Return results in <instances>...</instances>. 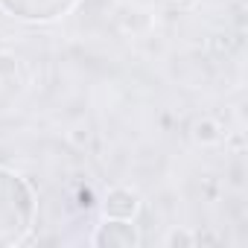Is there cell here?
<instances>
[{"label": "cell", "instance_id": "obj_4", "mask_svg": "<svg viewBox=\"0 0 248 248\" xmlns=\"http://www.w3.org/2000/svg\"><path fill=\"white\" fill-rule=\"evenodd\" d=\"M135 207H138V199L129 190H114L105 199V213L108 216H117V219H129L135 213Z\"/></svg>", "mask_w": 248, "mask_h": 248}, {"label": "cell", "instance_id": "obj_3", "mask_svg": "<svg viewBox=\"0 0 248 248\" xmlns=\"http://www.w3.org/2000/svg\"><path fill=\"white\" fill-rule=\"evenodd\" d=\"M138 236L132 231V225H123V222H111L102 225V231L96 233V245L102 248H123V245H135Z\"/></svg>", "mask_w": 248, "mask_h": 248}, {"label": "cell", "instance_id": "obj_2", "mask_svg": "<svg viewBox=\"0 0 248 248\" xmlns=\"http://www.w3.org/2000/svg\"><path fill=\"white\" fill-rule=\"evenodd\" d=\"M76 0H0L9 15L24 18V21H53L64 15Z\"/></svg>", "mask_w": 248, "mask_h": 248}, {"label": "cell", "instance_id": "obj_1", "mask_svg": "<svg viewBox=\"0 0 248 248\" xmlns=\"http://www.w3.org/2000/svg\"><path fill=\"white\" fill-rule=\"evenodd\" d=\"M32 210L35 204L30 187L18 175L0 170V248L24 239L32 225Z\"/></svg>", "mask_w": 248, "mask_h": 248}]
</instances>
